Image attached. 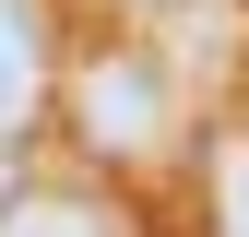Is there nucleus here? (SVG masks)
Returning <instances> with one entry per match:
<instances>
[{
  "label": "nucleus",
  "mask_w": 249,
  "mask_h": 237,
  "mask_svg": "<svg viewBox=\"0 0 249 237\" xmlns=\"http://www.w3.org/2000/svg\"><path fill=\"white\" fill-rule=\"evenodd\" d=\"M0 237H119L107 202H59V190H24L12 214H0Z\"/></svg>",
  "instance_id": "f257e3e1"
},
{
  "label": "nucleus",
  "mask_w": 249,
  "mask_h": 237,
  "mask_svg": "<svg viewBox=\"0 0 249 237\" xmlns=\"http://www.w3.org/2000/svg\"><path fill=\"white\" fill-rule=\"evenodd\" d=\"M213 214H226V237H249V166L226 178V190H213Z\"/></svg>",
  "instance_id": "f03ea898"
}]
</instances>
